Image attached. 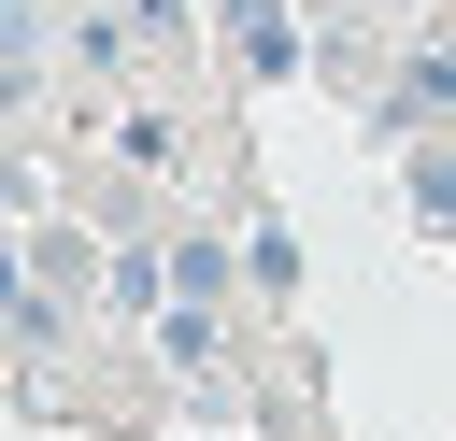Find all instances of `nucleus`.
<instances>
[{"instance_id": "1", "label": "nucleus", "mask_w": 456, "mask_h": 441, "mask_svg": "<svg viewBox=\"0 0 456 441\" xmlns=\"http://www.w3.org/2000/svg\"><path fill=\"white\" fill-rule=\"evenodd\" d=\"M370 114H385V142H413V128H456V43H442V28H413V43L385 57V100H370Z\"/></svg>"}, {"instance_id": "3", "label": "nucleus", "mask_w": 456, "mask_h": 441, "mask_svg": "<svg viewBox=\"0 0 456 441\" xmlns=\"http://www.w3.org/2000/svg\"><path fill=\"white\" fill-rule=\"evenodd\" d=\"M399 199H413V228H456V128L399 142Z\"/></svg>"}, {"instance_id": "4", "label": "nucleus", "mask_w": 456, "mask_h": 441, "mask_svg": "<svg viewBox=\"0 0 456 441\" xmlns=\"http://www.w3.org/2000/svg\"><path fill=\"white\" fill-rule=\"evenodd\" d=\"M242 270H256V299H299V228L285 213H242Z\"/></svg>"}, {"instance_id": "2", "label": "nucleus", "mask_w": 456, "mask_h": 441, "mask_svg": "<svg viewBox=\"0 0 456 441\" xmlns=\"http://www.w3.org/2000/svg\"><path fill=\"white\" fill-rule=\"evenodd\" d=\"M214 43L242 57V85H285V71L314 57V28H299L285 0H214Z\"/></svg>"}, {"instance_id": "6", "label": "nucleus", "mask_w": 456, "mask_h": 441, "mask_svg": "<svg viewBox=\"0 0 456 441\" xmlns=\"http://www.w3.org/2000/svg\"><path fill=\"white\" fill-rule=\"evenodd\" d=\"M399 14H442V0H399Z\"/></svg>"}, {"instance_id": "5", "label": "nucleus", "mask_w": 456, "mask_h": 441, "mask_svg": "<svg viewBox=\"0 0 456 441\" xmlns=\"http://www.w3.org/2000/svg\"><path fill=\"white\" fill-rule=\"evenodd\" d=\"M114 142H128V171H185V114H171V100H128Z\"/></svg>"}]
</instances>
